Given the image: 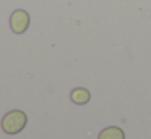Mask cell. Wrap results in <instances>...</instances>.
Returning <instances> with one entry per match:
<instances>
[{"instance_id": "1", "label": "cell", "mask_w": 151, "mask_h": 139, "mask_svg": "<svg viewBox=\"0 0 151 139\" xmlns=\"http://www.w3.org/2000/svg\"><path fill=\"white\" fill-rule=\"evenodd\" d=\"M28 123V116L23 110H13V112H8L7 115L2 120V129H4L7 134H18L24 129Z\"/></svg>"}, {"instance_id": "3", "label": "cell", "mask_w": 151, "mask_h": 139, "mask_svg": "<svg viewBox=\"0 0 151 139\" xmlns=\"http://www.w3.org/2000/svg\"><path fill=\"white\" fill-rule=\"evenodd\" d=\"M70 99H72V102L76 103V105H85V103L89 102V99H91V94H89V91L85 89V87H76V89L72 91V94H70Z\"/></svg>"}, {"instance_id": "4", "label": "cell", "mask_w": 151, "mask_h": 139, "mask_svg": "<svg viewBox=\"0 0 151 139\" xmlns=\"http://www.w3.org/2000/svg\"><path fill=\"white\" fill-rule=\"evenodd\" d=\"M98 139H125V133L119 126H109L99 133Z\"/></svg>"}, {"instance_id": "2", "label": "cell", "mask_w": 151, "mask_h": 139, "mask_svg": "<svg viewBox=\"0 0 151 139\" xmlns=\"http://www.w3.org/2000/svg\"><path fill=\"white\" fill-rule=\"evenodd\" d=\"M29 23H31V18L26 10H17L10 16V28L15 34L26 32V29L29 28Z\"/></svg>"}]
</instances>
